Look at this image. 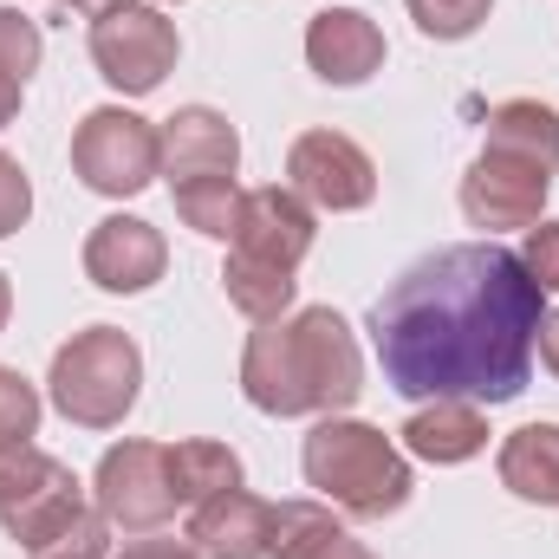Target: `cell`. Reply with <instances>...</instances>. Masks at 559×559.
Returning <instances> with one entry per match:
<instances>
[{
	"label": "cell",
	"mask_w": 559,
	"mask_h": 559,
	"mask_svg": "<svg viewBox=\"0 0 559 559\" xmlns=\"http://www.w3.org/2000/svg\"><path fill=\"white\" fill-rule=\"evenodd\" d=\"M7 312H13V293H7V274H0V325H7Z\"/></svg>",
	"instance_id": "4dcf8cb0"
},
{
	"label": "cell",
	"mask_w": 559,
	"mask_h": 559,
	"mask_svg": "<svg viewBox=\"0 0 559 559\" xmlns=\"http://www.w3.org/2000/svg\"><path fill=\"white\" fill-rule=\"evenodd\" d=\"M488 143L559 169V111L540 105V98H501V105L488 111Z\"/></svg>",
	"instance_id": "ac0fdd59"
},
{
	"label": "cell",
	"mask_w": 559,
	"mask_h": 559,
	"mask_svg": "<svg viewBox=\"0 0 559 559\" xmlns=\"http://www.w3.org/2000/svg\"><path fill=\"white\" fill-rule=\"evenodd\" d=\"M521 267L540 280V293H559V222H534V228H527Z\"/></svg>",
	"instance_id": "cb8c5ba5"
},
{
	"label": "cell",
	"mask_w": 559,
	"mask_h": 559,
	"mask_svg": "<svg viewBox=\"0 0 559 559\" xmlns=\"http://www.w3.org/2000/svg\"><path fill=\"white\" fill-rule=\"evenodd\" d=\"M105 554H111V527H105L98 508H85L59 540H46L39 554H26V559H105Z\"/></svg>",
	"instance_id": "603a6c76"
},
{
	"label": "cell",
	"mask_w": 559,
	"mask_h": 559,
	"mask_svg": "<svg viewBox=\"0 0 559 559\" xmlns=\"http://www.w3.org/2000/svg\"><path fill=\"white\" fill-rule=\"evenodd\" d=\"M501 488L521 501L559 508V423H527L501 442Z\"/></svg>",
	"instance_id": "e0dca14e"
},
{
	"label": "cell",
	"mask_w": 559,
	"mask_h": 559,
	"mask_svg": "<svg viewBox=\"0 0 559 559\" xmlns=\"http://www.w3.org/2000/svg\"><path fill=\"white\" fill-rule=\"evenodd\" d=\"M52 404L79 429H118L138 404L143 384V352L131 332L118 325H85L52 352Z\"/></svg>",
	"instance_id": "5b68a950"
},
{
	"label": "cell",
	"mask_w": 559,
	"mask_h": 559,
	"mask_svg": "<svg viewBox=\"0 0 559 559\" xmlns=\"http://www.w3.org/2000/svg\"><path fill=\"white\" fill-rule=\"evenodd\" d=\"M404 449H411L417 462L455 468V462H468V455H481V449H488V417H481V404L436 397L429 411H417V417L404 423Z\"/></svg>",
	"instance_id": "2e32d148"
},
{
	"label": "cell",
	"mask_w": 559,
	"mask_h": 559,
	"mask_svg": "<svg viewBox=\"0 0 559 559\" xmlns=\"http://www.w3.org/2000/svg\"><path fill=\"white\" fill-rule=\"evenodd\" d=\"M286 559H371V547H365V540H352L345 527H325L319 540H306L299 554H286Z\"/></svg>",
	"instance_id": "484cf974"
},
{
	"label": "cell",
	"mask_w": 559,
	"mask_h": 559,
	"mask_svg": "<svg viewBox=\"0 0 559 559\" xmlns=\"http://www.w3.org/2000/svg\"><path fill=\"white\" fill-rule=\"evenodd\" d=\"M534 352H540V365L559 378V312H547V319H540V338H534Z\"/></svg>",
	"instance_id": "f1b7e54d"
},
{
	"label": "cell",
	"mask_w": 559,
	"mask_h": 559,
	"mask_svg": "<svg viewBox=\"0 0 559 559\" xmlns=\"http://www.w3.org/2000/svg\"><path fill=\"white\" fill-rule=\"evenodd\" d=\"M163 267H169V248L143 215H105L85 235V280H98L105 293H143L163 280Z\"/></svg>",
	"instance_id": "4fadbf2b"
},
{
	"label": "cell",
	"mask_w": 559,
	"mask_h": 559,
	"mask_svg": "<svg viewBox=\"0 0 559 559\" xmlns=\"http://www.w3.org/2000/svg\"><path fill=\"white\" fill-rule=\"evenodd\" d=\"M72 169L98 195H138L163 176V131L124 105H98L72 131Z\"/></svg>",
	"instance_id": "52a82bcc"
},
{
	"label": "cell",
	"mask_w": 559,
	"mask_h": 559,
	"mask_svg": "<svg viewBox=\"0 0 559 559\" xmlns=\"http://www.w3.org/2000/svg\"><path fill=\"white\" fill-rule=\"evenodd\" d=\"M312 202H299L293 189H248L241 195V222H235V241H228V267H222V286H228V306L248 312L254 325L267 319H286L293 293H299V261L312 254Z\"/></svg>",
	"instance_id": "3957f363"
},
{
	"label": "cell",
	"mask_w": 559,
	"mask_h": 559,
	"mask_svg": "<svg viewBox=\"0 0 559 559\" xmlns=\"http://www.w3.org/2000/svg\"><path fill=\"white\" fill-rule=\"evenodd\" d=\"M79 514H85V488H79V475L59 455H46L33 442L13 449V455H0V527H7L13 547L39 554Z\"/></svg>",
	"instance_id": "8992f818"
},
{
	"label": "cell",
	"mask_w": 559,
	"mask_h": 559,
	"mask_svg": "<svg viewBox=\"0 0 559 559\" xmlns=\"http://www.w3.org/2000/svg\"><path fill=\"white\" fill-rule=\"evenodd\" d=\"M176 52H182L176 20H163V13L143 7V0H118V7H105V13L92 20V66H98V79L118 85L124 98L156 92V85L176 72Z\"/></svg>",
	"instance_id": "ba28073f"
},
{
	"label": "cell",
	"mask_w": 559,
	"mask_h": 559,
	"mask_svg": "<svg viewBox=\"0 0 559 559\" xmlns=\"http://www.w3.org/2000/svg\"><path fill=\"white\" fill-rule=\"evenodd\" d=\"M92 501L111 534H156L182 501L169 488V442H118L98 462Z\"/></svg>",
	"instance_id": "9c48e42d"
},
{
	"label": "cell",
	"mask_w": 559,
	"mask_h": 559,
	"mask_svg": "<svg viewBox=\"0 0 559 559\" xmlns=\"http://www.w3.org/2000/svg\"><path fill=\"white\" fill-rule=\"evenodd\" d=\"M274 501L248 488H222L189 508V547L202 559H274Z\"/></svg>",
	"instance_id": "7c38bea8"
},
{
	"label": "cell",
	"mask_w": 559,
	"mask_h": 559,
	"mask_svg": "<svg viewBox=\"0 0 559 559\" xmlns=\"http://www.w3.org/2000/svg\"><path fill=\"white\" fill-rule=\"evenodd\" d=\"M306 66L325 79V85H365L378 66H384V33L371 13L358 7H325L312 13L306 26Z\"/></svg>",
	"instance_id": "5bb4252c"
},
{
	"label": "cell",
	"mask_w": 559,
	"mask_h": 559,
	"mask_svg": "<svg viewBox=\"0 0 559 559\" xmlns=\"http://www.w3.org/2000/svg\"><path fill=\"white\" fill-rule=\"evenodd\" d=\"M169 195H176V215H182L195 235H209V241H235L241 195H248V189H235V176H202V182H182V189H169Z\"/></svg>",
	"instance_id": "ffe728a7"
},
{
	"label": "cell",
	"mask_w": 559,
	"mask_h": 559,
	"mask_svg": "<svg viewBox=\"0 0 559 559\" xmlns=\"http://www.w3.org/2000/svg\"><path fill=\"white\" fill-rule=\"evenodd\" d=\"M286 189L312 209L352 215L378 195V163L345 138V131H306L286 150Z\"/></svg>",
	"instance_id": "8fae6325"
},
{
	"label": "cell",
	"mask_w": 559,
	"mask_h": 559,
	"mask_svg": "<svg viewBox=\"0 0 559 559\" xmlns=\"http://www.w3.org/2000/svg\"><path fill=\"white\" fill-rule=\"evenodd\" d=\"M118 559H202L189 540H131Z\"/></svg>",
	"instance_id": "4316f807"
},
{
	"label": "cell",
	"mask_w": 559,
	"mask_h": 559,
	"mask_svg": "<svg viewBox=\"0 0 559 559\" xmlns=\"http://www.w3.org/2000/svg\"><path fill=\"white\" fill-rule=\"evenodd\" d=\"M33 429H39V391H33L20 371H7V365H0V455L26 449V442H33Z\"/></svg>",
	"instance_id": "44dd1931"
},
{
	"label": "cell",
	"mask_w": 559,
	"mask_h": 559,
	"mask_svg": "<svg viewBox=\"0 0 559 559\" xmlns=\"http://www.w3.org/2000/svg\"><path fill=\"white\" fill-rule=\"evenodd\" d=\"M547 189H554V169L547 163L481 143V156L462 176V215L475 228H488V235L495 228H534L540 209H547Z\"/></svg>",
	"instance_id": "30bf717a"
},
{
	"label": "cell",
	"mask_w": 559,
	"mask_h": 559,
	"mask_svg": "<svg viewBox=\"0 0 559 559\" xmlns=\"http://www.w3.org/2000/svg\"><path fill=\"white\" fill-rule=\"evenodd\" d=\"M299 468H306V488H319V501H332L352 521H384L411 501V462L371 423L319 417L299 449Z\"/></svg>",
	"instance_id": "277c9868"
},
{
	"label": "cell",
	"mask_w": 559,
	"mask_h": 559,
	"mask_svg": "<svg viewBox=\"0 0 559 559\" xmlns=\"http://www.w3.org/2000/svg\"><path fill=\"white\" fill-rule=\"evenodd\" d=\"M59 7H72V13H92V20H98V13H105V7H118V0H59Z\"/></svg>",
	"instance_id": "f546056e"
},
{
	"label": "cell",
	"mask_w": 559,
	"mask_h": 559,
	"mask_svg": "<svg viewBox=\"0 0 559 559\" xmlns=\"http://www.w3.org/2000/svg\"><path fill=\"white\" fill-rule=\"evenodd\" d=\"M404 7H411V20H417L429 39H468L488 20L495 0H404Z\"/></svg>",
	"instance_id": "7402d4cb"
},
{
	"label": "cell",
	"mask_w": 559,
	"mask_h": 559,
	"mask_svg": "<svg viewBox=\"0 0 559 559\" xmlns=\"http://www.w3.org/2000/svg\"><path fill=\"white\" fill-rule=\"evenodd\" d=\"M540 280L495 241H455L423 254L371 306V345L397 397L514 404L534 371Z\"/></svg>",
	"instance_id": "6da1fadb"
},
{
	"label": "cell",
	"mask_w": 559,
	"mask_h": 559,
	"mask_svg": "<svg viewBox=\"0 0 559 559\" xmlns=\"http://www.w3.org/2000/svg\"><path fill=\"white\" fill-rule=\"evenodd\" d=\"M26 215H33V182H26V169L0 150V235H13Z\"/></svg>",
	"instance_id": "d4e9b609"
},
{
	"label": "cell",
	"mask_w": 559,
	"mask_h": 559,
	"mask_svg": "<svg viewBox=\"0 0 559 559\" xmlns=\"http://www.w3.org/2000/svg\"><path fill=\"white\" fill-rule=\"evenodd\" d=\"M241 391L267 417H332V411L358 404L365 358H358L352 325L332 306L267 319L241 352Z\"/></svg>",
	"instance_id": "7a4b0ae2"
},
{
	"label": "cell",
	"mask_w": 559,
	"mask_h": 559,
	"mask_svg": "<svg viewBox=\"0 0 559 559\" xmlns=\"http://www.w3.org/2000/svg\"><path fill=\"white\" fill-rule=\"evenodd\" d=\"M169 488L182 508H195L222 488H241V455L228 442H169Z\"/></svg>",
	"instance_id": "d6986e66"
},
{
	"label": "cell",
	"mask_w": 559,
	"mask_h": 559,
	"mask_svg": "<svg viewBox=\"0 0 559 559\" xmlns=\"http://www.w3.org/2000/svg\"><path fill=\"white\" fill-rule=\"evenodd\" d=\"M20 92H26V79L0 59V124H13V118H20Z\"/></svg>",
	"instance_id": "83f0119b"
},
{
	"label": "cell",
	"mask_w": 559,
	"mask_h": 559,
	"mask_svg": "<svg viewBox=\"0 0 559 559\" xmlns=\"http://www.w3.org/2000/svg\"><path fill=\"white\" fill-rule=\"evenodd\" d=\"M235 163H241V138H235V124L222 111L182 105L163 124V176H169V189L202 182V176H235Z\"/></svg>",
	"instance_id": "9a60e30c"
}]
</instances>
